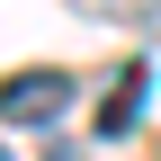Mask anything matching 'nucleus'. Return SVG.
I'll return each instance as SVG.
<instances>
[{
  "instance_id": "f257e3e1",
  "label": "nucleus",
  "mask_w": 161,
  "mask_h": 161,
  "mask_svg": "<svg viewBox=\"0 0 161 161\" xmlns=\"http://www.w3.org/2000/svg\"><path fill=\"white\" fill-rule=\"evenodd\" d=\"M63 108H72V72H9V98H0L9 134H27V125H54Z\"/></svg>"
},
{
  "instance_id": "f03ea898",
  "label": "nucleus",
  "mask_w": 161,
  "mask_h": 161,
  "mask_svg": "<svg viewBox=\"0 0 161 161\" xmlns=\"http://www.w3.org/2000/svg\"><path fill=\"white\" fill-rule=\"evenodd\" d=\"M143 108H152V63H125V72H108V98H98V143L134 134V125H143Z\"/></svg>"
},
{
  "instance_id": "7ed1b4c3",
  "label": "nucleus",
  "mask_w": 161,
  "mask_h": 161,
  "mask_svg": "<svg viewBox=\"0 0 161 161\" xmlns=\"http://www.w3.org/2000/svg\"><path fill=\"white\" fill-rule=\"evenodd\" d=\"M80 18H108V27H161V0H72Z\"/></svg>"
}]
</instances>
